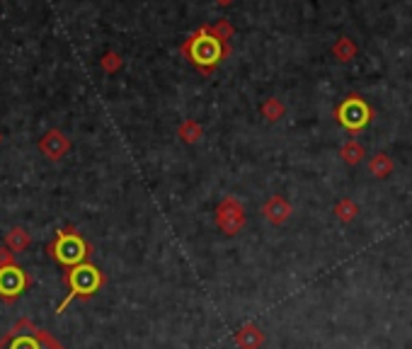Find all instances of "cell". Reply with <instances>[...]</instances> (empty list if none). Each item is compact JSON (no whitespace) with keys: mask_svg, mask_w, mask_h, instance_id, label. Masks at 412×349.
Wrapping results in <instances>:
<instances>
[{"mask_svg":"<svg viewBox=\"0 0 412 349\" xmlns=\"http://www.w3.org/2000/svg\"><path fill=\"white\" fill-rule=\"evenodd\" d=\"M32 284L29 274L20 264H8V267H0V298L5 303H13L25 293V288Z\"/></svg>","mask_w":412,"mask_h":349,"instance_id":"7","label":"cell"},{"mask_svg":"<svg viewBox=\"0 0 412 349\" xmlns=\"http://www.w3.org/2000/svg\"><path fill=\"white\" fill-rule=\"evenodd\" d=\"M339 158H342L344 165L356 167L366 160V148H364V143L359 138H347V141L339 146Z\"/></svg>","mask_w":412,"mask_h":349,"instance_id":"11","label":"cell"},{"mask_svg":"<svg viewBox=\"0 0 412 349\" xmlns=\"http://www.w3.org/2000/svg\"><path fill=\"white\" fill-rule=\"evenodd\" d=\"M366 170L376 179H386V177H391L393 170H396V162H393V158L388 153H374L366 165Z\"/></svg>","mask_w":412,"mask_h":349,"instance_id":"14","label":"cell"},{"mask_svg":"<svg viewBox=\"0 0 412 349\" xmlns=\"http://www.w3.org/2000/svg\"><path fill=\"white\" fill-rule=\"evenodd\" d=\"M8 264H15V252H10L8 248H0V267H8Z\"/></svg>","mask_w":412,"mask_h":349,"instance_id":"20","label":"cell"},{"mask_svg":"<svg viewBox=\"0 0 412 349\" xmlns=\"http://www.w3.org/2000/svg\"><path fill=\"white\" fill-rule=\"evenodd\" d=\"M3 245L8 248L10 252H22L29 245V233L25 231V228H10L8 233H5V240Z\"/></svg>","mask_w":412,"mask_h":349,"instance_id":"17","label":"cell"},{"mask_svg":"<svg viewBox=\"0 0 412 349\" xmlns=\"http://www.w3.org/2000/svg\"><path fill=\"white\" fill-rule=\"evenodd\" d=\"M330 51L337 63H352L356 56H359V46H356V41L352 37H337Z\"/></svg>","mask_w":412,"mask_h":349,"instance_id":"13","label":"cell"},{"mask_svg":"<svg viewBox=\"0 0 412 349\" xmlns=\"http://www.w3.org/2000/svg\"><path fill=\"white\" fill-rule=\"evenodd\" d=\"M177 138L187 146H194L204 138V126L201 122H196L194 117H184L180 124H177Z\"/></svg>","mask_w":412,"mask_h":349,"instance_id":"12","label":"cell"},{"mask_svg":"<svg viewBox=\"0 0 412 349\" xmlns=\"http://www.w3.org/2000/svg\"><path fill=\"white\" fill-rule=\"evenodd\" d=\"M0 349H63L61 342L29 318H20L13 328L0 337Z\"/></svg>","mask_w":412,"mask_h":349,"instance_id":"3","label":"cell"},{"mask_svg":"<svg viewBox=\"0 0 412 349\" xmlns=\"http://www.w3.org/2000/svg\"><path fill=\"white\" fill-rule=\"evenodd\" d=\"M63 281H65V286H68V296H65L63 303L58 306V313H63L68 308L70 301H75V298L85 301V298L95 296V293L107 284V276L102 274V269L95 267L93 262H83V264L70 267L68 272H65Z\"/></svg>","mask_w":412,"mask_h":349,"instance_id":"2","label":"cell"},{"mask_svg":"<svg viewBox=\"0 0 412 349\" xmlns=\"http://www.w3.org/2000/svg\"><path fill=\"white\" fill-rule=\"evenodd\" d=\"M262 216H265V221L270 226L282 228L289 224V219L294 216V207H291V202L286 199L284 194H272L262 204Z\"/></svg>","mask_w":412,"mask_h":349,"instance_id":"8","label":"cell"},{"mask_svg":"<svg viewBox=\"0 0 412 349\" xmlns=\"http://www.w3.org/2000/svg\"><path fill=\"white\" fill-rule=\"evenodd\" d=\"M374 114H376L374 107L369 105L359 93H352L335 107L332 117H335V122L342 126L344 131L361 134V131L374 122Z\"/></svg>","mask_w":412,"mask_h":349,"instance_id":"5","label":"cell"},{"mask_svg":"<svg viewBox=\"0 0 412 349\" xmlns=\"http://www.w3.org/2000/svg\"><path fill=\"white\" fill-rule=\"evenodd\" d=\"M0 143H3V136H0Z\"/></svg>","mask_w":412,"mask_h":349,"instance_id":"22","label":"cell"},{"mask_svg":"<svg viewBox=\"0 0 412 349\" xmlns=\"http://www.w3.org/2000/svg\"><path fill=\"white\" fill-rule=\"evenodd\" d=\"M332 214H335V219L339 221V224H352V221L359 216V204L352 199V197H342V199L335 202Z\"/></svg>","mask_w":412,"mask_h":349,"instance_id":"15","label":"cell"},{"mask_svg":"<svg viewBox=\"0 0 412 349\" xmlns=\"http://www.w3.org/2000/svg\"><path fill=\"white\" fill-rule=\"evenodd\" d=\"M260 114L265 117V122L277 124V122H282V119L286 117V105L279 98H267L260 105Z\"/></svg>","mask_w":412,"mask_h":349,"instance_id":"16","label":"cell"},{"mask_svg":"<svg viewBox=\"0 0 412 349\" xmlns=\"http://www.w3.org/2000/svg\"><path fill=\"white\" fill-rule=\"evenodd\" d=\"M122 66H124V61H122V56H119L117 51H107L105 56L100 58V68H102L105 73H110V75L119 73V71H122Z\"/></svg>","mask_w":412,"mask_h":349,"instance_id":"19","label":"cell"},{"mask_svg":"<svg viewBox=\"0 0 412 349\" xmlns=\"http://www.w3.org/2000/svg\"><path fill=\"white\" fill-rule=\"evenodd\" d=\"M213 224H216V228L223 236H238L248 226V209H245V204L236 194H226L216 204Z\"/></svg>","mask_w":412,"mask_h":349,"instance_id":"6","label":"cell"},{"mask_svg":"<svg viewBox=\"0 0 412 349\" xmlns=\"http://www.w3.org/2000/svg\"><path fill=\"white\" fill-rule=\"evenodd\" d=\"M177 51L182 53V58H187V63L192 66V68L199 71L204 78H211L221 66L231 58L233 46L223 44L221 39L213 37V34L206 29V22H204V25H199L182 41Z\"/></svg>","mask_w":412,"mask_h":349,"instance_id":"1","label":"cell"},{"mask_svg":"<svg viewBox=\"0 0 412 349\" xmlns=\"http://www.w3.org/2000/svg\"><path fill=\"white\" fill-rule=\"evenodd\" d=\"M46 252H49V257H53L58 264L70 269V267H75V264H83L90 260L93 245L88 243L73 226H65L63 231H58L56 238L46 245Z\"/></svg>","mask_w":412,"mask_h":349,"instance_id":"4","label":"cell"},{"mask_svg":"<svg viewBox=\"0 0 412 349\" xmlns=\"http://www.w3.org/2000/svg\"><path fill=\"white\" fill-rule=\"evenodd\" d=\"M233 342H236L238 349H262L265 347V342H267V337H265V330H262L260 325L245 323L236 330Z\"/></svg>","mask_w":412,"mask_h":349,"instance_id":"10","label":"cell"},{"mask_svg":"<svg viewBox=\"0 0 412 349\" xmlns=\"http://www.w3.org/2000/svg\"><path fill=\"white\" fill-rule=\"evenodd\" d=\"M213 3H216L218 8H231V5L236 3V0H213Z\"/></svg>","mask_w":412,"mask_h":349,"instance_id":"21","label":"cell"},{"mask_svg":"<svg viewBox=\"0 0 412 349\" xmlns=\"http://www.w3.org/2000/svg\"><path fill=\"white\" fill-rule=\"evenodd\" d=\"M39 150L46 155L49 160H61L65 153L70 150V141H68V136L63 134V131H58V129H51V131H46L44 136H41V141H39Z\"/></svg>","mask_w":412,"mask_h":349,"instance_id":"9","label":"cell"},{"mask_svg":"<svg viewBox=\"0 0 412 349\" xmlns=\"http://www.w3.org/2000/svg\"><path fill=\"white\" fill-rule=\"evenodd\" d=\"M206 29L216 39L223 41V44H231V39L236 37V27H233V22L226 20V17H221V20H216V22H206Z\"/></svg>","mask_w":412,"mask_h":349,"instance_id":"18","label":"cell"}]
</instances>
